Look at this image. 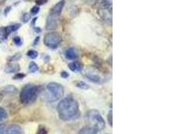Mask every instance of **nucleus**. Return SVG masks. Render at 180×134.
Masks as SVG:
<instances>
[{
	"instance_id": "1",
	"label": "nucleus",
	"mask_w": 180,
	"mask_h": 134,
	"mask_svg": "<svg viewBox=\"0 0 180 134\" xmlns=\"http://www.w3.org/2000/svg\"><path fill=\"white\" fill-rule=\"evenodd\" d=\"M59 118L63 121H71L80 115L78 103L74 98L66 97L59 102L58 106Z\"/></svg>"
},
{
	"instance_id": "2",
	"label": "nucleus",
	"mask_w": 180,
	"mask_h": 134,
	"mask_svg": "<svg viewBox=\"0 0 180 134\" xmlns=\"http://www.w3.org/2000/svg\"><path fill=\"white\" fill-rule=\"evenodd\" d=\"M38 88L32 84L26 85L21 90L20 99L23 105H30L34 103L38 97Z\"/></svg>"
},
{
	"instance_id": "3",
	"label": "nucleus",
	"mask_w": 180,
	"mask_h": 134,
	"mask_svg": "<svg viewBox=\"0 0 180 134\" xmlns=\"http://www.w3.org/2000/svg\"><path fill=\"white\" fill-rule=\"evenodd\" d=\"M87 117L92 127L95 128L97 132L102 130L105 128V121L97 110H91L88 113Z\"/></svg>"
},
{
	"instance_id": "4",
	"label": "nucleus",
	"mask_w": 180,
	"mask_h": 134,
	"mask_svg": "<svg viewBox=\"0 0 180 134\" xmlns=\"http://www.w3.org/2000/svg\"><path fill=\"white\" fill-rule=\"evenodd\" d=\"M50 101H55L61 99L64 95V87L57 83H50L47 86Z\"/></svg>"
},
{
	"instance_id": "5",
	"label": "nucleus",
	"mask_w": 180,
	"mask_h": 134,
	"mask_svg": "<svg viewBox=\"0 0 180 134\" xmlns=\"http://www.w3.org/2000/svg\"><path fill=\"white\" fill-rule=\"evenodd\" d=\"M62 42V37L58 32L47 34L44 38V44L50 49H55Z\"/></svg>"
},
{
	"instance_id": "6",
	"label": "nucleus",
	"mask_w": 180,
	"mask_h": 134,
	"mask_svg": "<svg viewBox=\"0 0 180 134\" xmlns=\"http://www.w3.org/2000/svg\"><path fill=\"white\" fill-rule=\"evenodd\" d=\"M64 4H65V1H64V0H62V1H60L57 4H55L50 10V14L55 16L59 15L63 10Z\"/></svg>"
},
{
	"instance_id": "7",
	"label": "nucleus",
	"mask_w": 180,
	"mask_h": 134,
	"mask_svg": "<svg viewBox=\"0 0 180 134\" xmlns=\"http://www.w3.org/2000/svg\"><path fill=\"white\" fill-rule=\"evenodd\" d=\"M6 134H23V129L20 125L13 124L7 128Z\"/></svg>"
},
{
	"instance_id": "8",
	"label": "nucleus",
	"mask_w": 180,
	"mask_h": 134,
	"mask_svg": "<svg viewBox=\"0 0 180 134\" xmlns=\"http://www.w3.org/2000/svg\"><path fill=\"white\" fill-rule=\"evenodd\" d=\"M56 25H57V21L56 18H55V16L50 14L48 18V20H47L46 28L48 30H53L56 28Z\"/></svg>"
},
{
	"instance_id": "9",
	"label": "nucleus",
	"mask_w": 180,
	"mask_h": 134,
	"mask_svg": "<svg viewBox=\"0 0 180 134\" xmlns=\"http://www.w3.org/2000/svg\"><path fill=\"white\" fill-rule=\"evenodd\" d=\"M65 57L67 59L74 60L78 57V52L74 48L68 49L65 52Z\"/></svg>"
},
{
	"instance_id": "10",
	"label": "nucleus",
	"mask_w": 180,
	"mask_h": 134,
	"mask_svg": "<svg viewBox=\"0 0 180 134\" xmlns=\"http://www.w3.org/2000/svg\"><path fill=\"white\" fill-rule=\"evenodd\" d=\"M20 70V66L17 63H9L8 64L5 68V72L7 73L17 72Z\"/></svg>"
},
{
	"instance_id": "11",
	"label": "nucleus",
	"mask_w": 180,
	"mask_h": 134,
	"mask_svg": "<svg viewBox=\"0 0 180 134\" xmlns=\"http://www.w3.org/2000/svg\"><path fill=\"white\" fill-rule=\"evenodd\" d=\"M68 67L70 69V71H73V72H80L82 71V64H81L79 62H77V61H74V62H72L71 63H70L68 64Z\"/></svg>"
},
{
	"instance_id": "12",
	"label": "nucleus",
	"mask_w": 180,
	"mask_h": 134,
	"mask_svg": "<svg viewBox=\"0 0 180 134\" xmlns=\"http://www.w3.org/2000/svg\"><path fill=\"white\" fill-rule=\"evenodd\" d=\"M20 26H21V25L20 24H13L12 25H9V26H6L4 28H5L6 32L7 34V35L8 36L10 33L17 31V30L20 28Z\"/></svg>"
},
{
	"instance_id": "13",
	"label": "nucleus",
	"mask_w": 180,
	"mask_h": 134,
	"mask_svg": "<svg viewBox=\"0 0 180 134\" xmlns=\"http://www.w3.org/2000/svg\"><path fill=\"white\" fill-rule=\"evenodd\" d=\"M97 131L92 127H86L81 129L78 134H97Z\"/></svg>"
},
{
	"instance_id": "14",
	"label": "nucleus",
	"mask_w": 180,
	"mask_h": 134,
	"mask_svg": "<svg viewBox=\"0 0 180 134\" xmlns=\"http://www.w3.org/2000/svg\"><path fill=\"white\" fill-rule=\"evenodd\" d=\"M86 77H87V79L89 80L90 81L93 82V83H99L101 81V77L97 75L88 74L87 75H86Z\"/></svg>"
},
{
	"instance_id": "15",
	"label": "nucleus",
	"mask_w": 180,
	"mask_h": 134,
	"mask_svg": "<svg viewBox=\"0 0 180 134\" xmlns=\"http://www.w3.org/2000/svg\"><path fill=\"white\" fill-rule=\"evenodd\" d=\"M77 87H78L80 89H84V90H87L89 89V85H87L86 83L83 81H78L76 84Z\"/></svg>"
},
{
	"instance_id": "16",
	"label": "nucleus",
	"mask_w": 180,
	"mask_h": 134,
	"mask_svg": "<svg viewBox=\"0 0 180 134\" xmlns=\"http://www.w3.org/2000/svg\"><path fill=\"white\" fill-rule=\"evenodd\" d=\"M38 69V67L35 62H31L29 64L28 66V70L31 72H36Z\"/></svg>"
},
{
	"instance_id": "17",
	"label": "nucleus",
	"mask_w": 180,
	"mask_h": 134,
	"mask_svg": "<svg viewBox=\"0 0 180 134\" xmlns=\"http://www.w3.org/2000/svg\"><path fill=\"white\" fill-rule=\"evenodd\" d=\"M38 55V52L35 50H30L27 53L28 57L32 58V59H35V58H37Z\"/></svg>"
},
{
	"instance_id": "18",
	"label": "nucleus",
	"mask_w": 180,
	"mask_h": 134,
	"mask_svg": "<svg viewBox=\"0 0 180 134\" xmlns=\"http://www.w3.org/2000/svg\"><path fill=\"white\" fill-rule=\"evenodd\" d=\"M4 90L7 93H15L17 91V89L14 85H8L4 88Z\"/></svg>"
},
{
	"instance_id": "19",
	"label": "nucleus",
	"mask_w": 180,
	"mask_h": 134,
	"mask_svg": "<svg viewBox=\"0 0 180 134\" xmlns=\"http://www.w3.org/2000/svg\"><path fill=\"white\" fill-rule=\"evenodd\" d=\"M7 118V113L3 108L0 107V122Z\"/></svg>"
},
{
	"instance_id": "20",
	"label": "nucleus",
	"mask_w": 180,
	"mask_h": 134,
	"mask_svg": "<svg viewBox=\"0 0 180 134\" xmlns=\"http://www.w3.org/2000/svg\"><path fill=\"white\" fill-rule=\"evenodd\" d=\"M30 19H31V16L27 14V13H25V14H24L22 16V20L24 23L28 22Z\"/></svg>"
},
{
	"instance_id": "21",
	"label": "nucleus",
	"mask_w": 180,
	"mask_h": 134,
	"mask_svg": "<svg viewBox=\"0 0 180 134\" xmlns=\"http://www.w3.org/2000/svg\"><path fill=\"white\" fill-rule=\"evenodd\" d=\"M37 134H48V131L44 127L41 126L38 128Z\"/></svg>"
},
{
	"instance_id": "22",
	"label": "nucleus",
	"mask_w": 180,
	"mask_h": 134,
	"mask_svg": "<svg viewBox=\"0 0 180 134\" xmlns=\"http://www.w3.org/2000/svg\"><path fill=\"white\" fill-rule=\"evenodd\" d=\"M39 10H40L39 7H37V6H34L31 10V14H32V15H36L38 14Z\"/></svg>"
},
{
	"instance_id": "23",
	"label": "nucleus",
	"mask_w": 180,
	"mask_h": 134,
	"mask_svg": "<svg viewBox=\"0 0 180 134\" xmlns=\"http://www.w3.org/2000/svg\"><path fill=\"white\" fill-rule=\"evenodd\" d=\"M13 40H14V43L16 44V45H18V46H20L21 44H22V40H21V39L20 37L18 36H16L14 38V39H13Z\"/></svg>"
},
{
	"instance_id": "24",
	"label": "nucleus",
	"mask_w": 180,
	"mask_h": 134,
	"mask_svg": "<svg viewBox=\"0 0 180 134\" xmlns=\"http://www.w3.org/2000/svg\"><path fill=\"white\" fill-rule=\"evenodd\" d=\"M47 2H48V0H37L36 3H37V5L41 6V5H43V4L46 3Z\"/></svg>"
},
{
	"instance_id": "25",
	"label": "nucleus",
	"mask_w": 180,
	"mask_h": 134,
	"mask_svg": "<svg viewBox=\"0 0 180 134\" xmlns=\"http://www.w3.org/2000/svg\"><path fill=\"white\" fill-rule=\"evenodd\" d=\"M5 132V124H0V134H3Z\"/></svg>"
},
{
	"instance_id": "26",
	"label": "nucleus",
	"mask_w": 180,
	"mask_h": 134,
	"mask_svg": "<svg viewBox=\"0 0 180 134\" xmlns=\"http://www.w3.org/2000/svg\"><path fill=\"white\" fill-rule=\"evenodd\" d=\"M61 76L63 79H66L68 76H69V74H68V72H65V71H63L61 72Z\"/></svg>"
},
{
	"instance_id": "27",
	"label": "nucleus",
	"mask_w": 180,
	"mask_h": 134,
	"mask_svg": "<svg viewBox=\"0 0 180 134\" xmlns=\"http://www.w3.org/2000/svg\"><path fill=\"white\" fill-rule=\"evenodd\" d=\"M24 74H21V73H18V74H17L15 76H14V79H22L23 77H24Z\"/></svg>"
},
{
	"instance_id": "28",
	"label": "nucleus",
	"mask_w": 180,
	"mask_h": 134,
	"mask_svg": "<svg viewBox=\"0 0 180 134\" xmlns=\"http://www.w3.org/2000/svg\"><path fill=\"white\" fill-rule=\"evenodd\" d=\"M85 2H87V3H95L97 0H84Z\"/></svg>"
},
{
	"instance_id": "29",
	"label": "nucleus",
	"mask_w": 180,
	"mask_h": 134,
	"mask_svg": "<svg viewBox=\"0 0 180 134\" xmlns=\"http://www.w3.org/2000/svg\"><path fill=\"white\" fill-rule=\"evenodd\" d=\"M5 1H6V0H0V3H3Z\"/></svg>"
},
{
	"instance_id": "30",
	"label": "nucleus",
	"mask_w": 180,
	"mask_h": 134,
	"mask_svg": "<svg viewBox=\"0 0 180 134\" xmlns=\"http://www.w3.org/2000/svg\"><path fill=\"white\" fill-rule=\"evenodd\" d=\"M2 98H3V97H2V95L1 94H0V101H2Z\"/></svg>"
}]
</instances>
